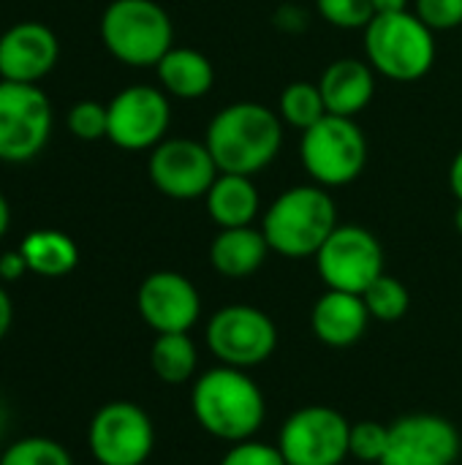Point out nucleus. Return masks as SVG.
<instances>
[{
	"instance_id": "34",
	"label": "nucleus",
	"mask_w": 462,
	"mask_h": 465,
	"mask_svg": "<svg viewBox=\"0 0 462 465\" xmlns=\"http://www.w3.org/2000/svg\"><path fill=\"white\" fill-rule=\"evenodd\" d=\"M449 188H452L455 199L462 202V150L455 155V161L449 166Z\"/></svg>"
},
{
	"instance_id": "9",
	"label": "nucleus",
	"mask_w": 462,
	"mask_h": 465,
	"mask_svg": "<svg viewBox=\"0 0 462 465\" xmlns=\"http://www.w3.org/2000/svg\"><path fill=\"white\" fill-rule=\"evenodd\" d=\"M52 134V104L35 84L0 79V161H33Z\"/></svg>"
},
{
	"instance_id": "5",
	"label": "nucleus",
	"mask_w": 462,
	"mask_h": 465,
	"mask_svg": "<svg viewBox=\"0 0 462 465\" xmlns=\"http://www.w3.org/2000/svg\"><path fill=\"white\" fill-rule=\"evenodd\" d=\"M101 41L120 63L147 68L174 46V25L155 0H112L101 16Z\"/></svg>"
},
{
	"instance_id": "22",
	"label": "nucleus",
	"mask_w": 462,
	"mask_h": 465,
	"mask_svg": "<svg viewBox=\"0 0 462 465\" xmlns=\"http://www.w3.org/2000/svg\"><path fill=\"white\" fill-rule=\"evenodd\" d=\"M27 270L41 278H63L74 272L79 264V248L76 242L57 229H35L30 232L19 245Z\"/></svg>"
},
{
	"instance_id": "3",
	"label": "nucleus",
	"mask_w": 462,
	"mask_h": 465,
	"mask_svg": "<svg viewBox=\"0 0 462 465\" xmlns=\"http://www.w3.org/2000/svg\"><path fill=\"white\" fill-rule=\"evenodd\" d=\"M338 226V207L329 191L316 183L283 191L261 221L270 251L286 259L316 256Z\"/></svg>"
},
{
	"instance_id": "32",
	"label": "nucleus",
	"mask_w": 462,
	"mask_h": 465,
	"mask_svg": "<svg viewBox=\"0 0 462 465\" xmlns=\"http://www.w3.org/2000/svg\"><path fill=\"white\" fill-rule=\"evenodd\" d=\"M25 272H30V270H27V262L19 248L0 256V281H19Z\"/></svg>"
},
{
	"instance_id": "18",
	"label": "nucleus",
	"mask_w": 462,
	"mask_h": 465,
	"mask_svg": "<svg viewBox=\"0 0 462 465\" xmlns=\"http://www.w3.org/2000/svg\"><path fill=\"white\" fill-rule=\"evenodd\" d=\"M324 104L329 114L340 117H357L368 109V104L376 95V71L368 60L357 57H340L319 79Z\"/></svg>"
},
{
	"instance_id": "25",
	"label": "nucleus",
	"mask_w": 462,
	"mask_h": 465,
	"mask_svg": "<svg viewBox=\"0 0 462 465\" xmlns=\"http://www.w3.org/2000/svg\"><path fill=\"white\" fill-rule=\"evenodd\" d=\"M362 300L370 311V319H376L381 324L400 322L411 308V294H408L406 283L387 272L378 281H373V286L362 294Z\"/></svg>"
},
{
	"instance_id": "28",
	"label": "nucleus",
	"mask_w": 462,
	"mask_h": 465,
	"mask_svg": "<svg viewBox=\"0 0 462 465\" xmlns=\"http://www.w3.org/2000/svg\"><path fill=\"white\" fill-rule=\"evenodd\" d=\"M319 14L340 30H365L373 16V0H316Z\"/></svg>"
},
{
	"instance_id": "23",
	"label": "nucleus",
	"mask_w": 462,
	"mask_h": 465,
	"mask_svg": "<svg viewBox=\"0 0 462 465\" xmlns=\"http://www.w3.org/2000/svg\"><path fill=\"white\" fill-rule=\"evenodd\" d=\"M150 368L169 387L193 381L196 368H199V349H196L193 338L188 332L158 335L150 349Z\"/></svg>"
},
{
	"instance_id": "20",
	"label": "nucleus",
	"mask_w": 462,
	"mask_h": 465,
	"mask_svg": "<svg viewBox=\"0 0 462 465\" xmlns=\"http://www.w3.org/2000/svg\"><path fill=\"white\" fill-rule=\"evenodd\" d=\"M207 213L218 229H240L253 226L261 210L259 188L245 174H218L212 188L204 196Z\"/></svg>"
},
{
	"instance_id": "14",
	"label": "nucleus",
	"mask_w": 462,
	"mask_h": 465,
	"mask_svg": "<svg viewBox=\"0 0 462 465\" xmlns=\"http://www.w3.org/2000/svg\"><path fill=\"white\" fill-rule=\"evenodd\" d=\"M460 430L438 414H406L389 425V450L381 465H455Z\"/></svg>"
},
{
	"instance_id": "13",
	"label": "nucleus",
	"mask_w": 462,
	"mask_h": 465,
	"mask_svg": "<svg viewBox=\"0 0 462 465\" xmlns=\"http://www.w3.org/2000/svg\"><path fill=\"white\" fill-rule=\"evenodd\" d=\"M147 172L152 185L177 202L207 196L221 174L207 144L196 139H163L158 147H152Z\"/></svg>"
},
{
	"instance_id": "26",
	"label": "nucleus",
	"mask_w": 462,
	"mask_h": 465,
	"mask_svg": "<svg viewBox=\"0 0 462 465\" xmlns=\"http://www.w3.org/2000/svg\"><path fill=\"white\" fill-rule=\"evenodd\" d=\"M0 465H74L68 450L44 436H27L3 450Z\"/></svg>"
},
{
	"instance_id": "36",
	"label": "nucleus",
	"mask_w": 462,
	"mask_h": 465,
	"mask_svg": "<svg viewBox=\"0 0 462 465\" xmlns=\"http://www.w3.org/2000/svg\"><path fill=\"white\" fill-rule=\"evenodd\" d=\"M8 223H11V207H8L5 196L0 193V240H3V234L8 232Z\"/></svg>"
},
{
	"instance_id": "37",
	"label": "nucleus",
	"mask_w": 462,
	"mask_h": 465,
	"mask_svg": "<svg viewBox=\"0 0 462 465\" xmlns=\"http://www.w3.org/2000/svg\"><path fill=\"white\" fill-rule=\"evenodd\" d=\"M455 229L462 234V202H457V210H455Z\"/></svg>"
},
{
	"instance_id": "19",
	"label": "nucleus",
	"mask_w": 462,
	"mask_h": 465,
	"mask_svg": "<svg viewBox=\"0 0 462 465\" xmlns=\"http://www.w3.org/2000/svg\"><path fill=\"white\" fill-rule=\"evenodd\" d=\"M270 242L261 229L240 226V229H221L210 245V264L223 278H251L259 272L270 256Z\"/></svg>"
},
{
	"instance_id": "10",
	"label": "nucleus",
	"mask_w": 462,
	"mask_h": 465,
	"mask_svg": "<svg viewBox=\"0 0 462 465\" xmlns=\"http://www.w3.org/2000/svg\"><path fill=\"white\" fill-rule=\"evenodd\" d=\"M313 259L324 286L349 294H365L384 275V248L365 226H338Z\"/></svg>"
},
{
	"instance_id": "4",
	"label": "nucleus",
	"mask_w": 462,
	"mask_h": 465,
	"mask_svg": "<svg viewBox=\"0 0 462 465\" xmlns=\"http://www.w3.org/2000/svg\"><path fill=\"white\" fill-rule=\"evenodd\" d=\"M365 54L376 74L395 82H417L436 65V30L411 11L376 14L365 27Z\"/></svg>"
},
{
	"instance_id": "17",
	"label": "nucleus",
	"mask_w": 462,
	"mask_h": 465,
	"mask_svg": "<svg viewBox=\"0 0 462 465\" xmlns=\"http://www.w3.org/2000/svg\"><path fill=\"white\" fill-rule=\"evenodd\" d=\"M370 324V311L362 300V294H349L338 289H327L313 311H310V327L319 343L329 349H349L362 341Z\"/></svg>"
},
{
	"instance_id": "16",
	"label": "nucleus",
	"mask_w": 462,
	"mask_h": 465,
	"mask_svg": "<svg viewBox=\"0 0 462 465\" xmlns=\"http://www.w3.org/2000/svg\"><path fill=\"white\" fill-rule=\"evenodd\" d=\"M60 57V41L44 22H16L0 35V79L38 84Z\"/></svg>"
},
{
	"instance_id": "12",
	"label": "nucleus",
	"mask_w": 462,
	"mask_h": 465,
	"mask_svg": "<svg viewBox=\"0 0 462 465\" xmlns=\"http://www.w3.org/2000/svg\"><path fill=\"white\" fill-rule=\"evenodd\" d=\"M106 139L120 150H152L166 139L172 123V106L163 90L150 84H131L120 90L109 104Z\"/></svg>"
},
{
	"instance_id": "7",
	"label": "nucleus",
	"mask_w": 462,
	"mask_h": 465,
	"mask_svg": "<svg viewBox=\"0 0 462 465\" xmlns=\"http://www.w3.org/2000/svg\"><path fill=\"white\" fill-rule=\"evenodd\" d=\"M204 341L221 365L251 371L264 365L278 349V327L256 305H226L204 327Z\"/></svg>"
},
{
	"instance_id": "29",
	"label": "nucleus",
	"mask_w": 462,
	"mask_h": 465,
	"mask_svg": "<svg viewBox=\"0 0 462 465\" xmlns=\"http://www.w3.org/2000/svg\"><path fill=\"white\" fill-rule=\"evenodd\" d=\"M65 123L76 139L95 142V139H103L109 131V109L106 104H98V101H79L68 109Z\"/></svg>"
},
{
	"instance_id": "24",
	"label": "nucleus",
	"mask_w": 462,
	"mask_h": 465,
	"mask_svg": "<svg viewBox=\"0 0 462 465\" xmlns=\"http://www.w3.org/2000/svg\"><path fill=\"white\" fill-rule=\"evenodd\" d=\"M278 114L286 125L291 128H300V131H308L310 125H316L319 120H324L329 112H327V104H324V95H321V87L319 82H291L283 93H280V101H278Z\"/></svg>"
},
{
	"instance_id": "11",
	"label": "nucleus",
	"mask_w": 462,
	"mask_h": 465,
	"mask_svg": "<svg viewBox=\"0 0 462 465\" xmlns=\"http://www.w3.org/2000/svg\"><path fill=\"white\" fill-rule=\"evenodd\" d=\"M351 422L329 406L297 409L278 433V450L289 465H343Z\"/></svg>"
},
{
	"instance_id": "35",
	"label": "nucleus",
	"mask_w": 462,
	"mask_h": 465,
	"mask_svg": "<svg viewBox=\"0 0 462 465\" xmlns=\"http://www.w3.org/2000/svg\"><path fill=\"white\" fill-rule=\"evenodd\" d=\"M376 14H398V11H408V0H373Z\"/></svg>"
},
{
	"instance_id": "31",
	"label": "nucleus",
	"mask_w": 462,
	"mask_h": 465,
	"mask_svg": "<svg viewBox=\"0 0 462 465\" xmlns=\"http://www.w3.org/2000/svg\"><path fill=\"white\" fill-rule=\"evenodd\" d=\"M417 16L436 33L462 27V0H417Z\"/></svg>"
},
{
	"instance_id": "33",
	"label": "nucleus",
	"mask_w": 462,
	"mask_h": 465,
	"mask_svg": "<svg viewBox=\"0 0 462 465\" xmlns=\"http://www.w3.org/2000/svg\"><path fill=\"white\" fill-rule=\"evenodd\" d=\"M11 324H14V302H11L8 292L0 286V341L8 335Z\"/></svg>"
},
{
	"instance_id": "8",
	"label": "nucleus",
	"mask_w": 462,
	"mask_h": 465,
	"mask_svg": "<svg viewBox=\"0 0 462 465\" xmlns=\"http://www.w3.org/2000/svg\"><path fill=\"white\" fill-rule=\"evenodd\" d=\"M87 447L98 465H144L155 450V425L142 406L112 401L93 414Z\"/></svg>"
},
{
	"instance_id": "27",
	"label": "nucleus",
	"mask_w": 462,
	"mask_h": 465,
	"mask_svg": "<svg viewBox=\"0 0 462 465\" xmlns=\"http://www.w3.org/2000/svg\"><path fill=\"white\" fill-rule=\"evenodd\" d=\"M389 450V425L376 420H359L351 425L349 436V455L359 463H384Z\"/></svg>"
},
{
	"instance_id": "38",
	"label": "nucleus",
	"mask_w": 462,
	"mask_h": 465,
	"mask_svg": "<svg viewBox=\"0 0 462 465\" xmlns=\"http://www.w3.org/2000/svg\"><path fill=\"white\" fill-rule=\"evenodd\" d=\"M3 428H5V409H3V403H0V433H3Z\"/></svg>"
},
{
	"instance_id": "21",
	"label": "nucleus",
	"mask_w": 462,
	"mask_h": 465,
	"mask_svg": "<svg viewBox=\"0 0 462 465\" xmlns=\"http://www.w3.org/2000/svg\"><path fill=\"white\" fill-rule=\"evenodd\" d=\"M161 87L166 95L193 101L212 90L215 84V68L207 54L191 46H172L161 63L155 65Z\"/></svg>"
},
{
	"instance_id": "30",
	"label": "nucleus",
	"mask_w": 462,
	"mask_h": 465,
	"mask_svg": "<svg viewBox=\"0 0 462 465\" xmlns=\"http://www.w3.org/2000/svg\"><path fill=\"white\" fill-rule=\"evenodd\" d=\"M221 465H289L278 444H264V441H240L226 450L221 458Z\"/></svg>"
},
{
	"instance_id": "1",
	"label": "nucleus",
	"mask_w": 462,
	"mask_h": 465,
	"mask_svg": "<svg viewBox=\"0 0 462 465\" xmlns=\"http://www.w3.org/2000/svg\"><path fill=\"white\" fill-rule=\"evenodd\" d=\"M191 411L204 433L226 444H240L261 430L267 398L248 371L218 365L193 379Z\"/></svg>"
},
{
	"instance_id": "6",
	"label": "nucleus",
	"mask_w": 462,
	"mask_h": 465,
	"mask_svg": "<svg viewBox=\"0 0 462 465\" xmlns=\"http://www.w3.org/2000/svg\"><path fill=\"white\" fill-rule=\"evenodd\" d=\"M300 158L316 185L343 188L365 172L368 139L354 117L327 114L302 131Z\"/></svg>"
},
{
	"instance_id": "2",
	"label": "nucleus",
	"mask_w": 462,
	"mask_h": 465,
	"mask_svg": "<svg viewBox=\"0 0 462 465\" xmlns=\"http://www.w3.org/2000/svg\"><path fill=\"white\" fill-rule=\"evenodd\" d=\"M204 144L223 174L253 177L278 158L283 147V120L264 104L237 101L212 117Z\"/></svg>"
},
{
	"instance_id": "15",
	"label": "nucleus",
	"mask_w": 462,
	"mask_h": 465,
	"mask_svg": "<svg viewBox=\"0 0 462 465\" xmlns=\"http://www.w3.org/2000/svg\"><path fill=\"white\" fill-rule=\"evenodd\" d=\"M136 308L142 322L155 335L191 332L202 316V297L185 275L174 270H158L142 281L136 292Z\"/></svg>"
}]
</instances>
